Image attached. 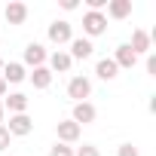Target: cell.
Masks as SVG:
<instances>
[{
    "mask_svg": "<svg viewBox=\"0 0 156 156\" xmlns=\"http://www.w3.org/2000/svg\"><path fill=\"white\" fill-rule=\"evenodd\" d=\"M49 40H52L55 46H61V43H70V40H73V34H70V25H67V22H52V25H49Z\"/></svg>",
    "mask_w": 156,
    "mask_h": 156,
    "instance_id": "obj_6",
    "label": "cell"
},
{
    "mask_svg": "<svg viewBox=\"0 0 156 156\" xmlns=\"http://www.w3.org/2000/svg\"><path fill=\"white\" fill-rule=\"evenodd\" d=\"M0 73H3V61H0Z\"/></svg>",
    "mask_w": 156,
    "mask_h": 156,
    "instance_id": "obj_24",
    "label": "cell"
},
{
    "mask_svg": "<svg viewBox=\"0 0 156 156\" xmlns=\"http://www.w3.org/2000/svg\"><path fill=\"white\" fill-rule=\"evenodd\" d=\"M129 49L138 55V52H150V34L144 31V28H138L135 34H132V43H129Z\"/></svg>",
    "mask_w": 156,
    "mask_h": 156,
    "instance_id": "obj_9",
    "label": "cell"
},
{
    "mask_svg": "<svg viewBox=\"0 0 156 156\" xmlns=\"http://www.w3.org/2000/svg\"><path fill=\"white\" fill-rule=\"evenodd\" d=\"M3 16H6L9 25H25V19H28V6L22 3V0H12V3L3 9Z\"/></svg>",
    "mask_w": 156,
    "mask_h": 156,
    "instance_id": "obj_7",
    "label": "cell"
},
{
    "mask_svg": "<svg viewBox=\"0 0 156 156\" xmlns=\"http://www.w3.org/2000/svg\"><path fill=\"white\" fill-rule=\"evenodd\" d=\"M43 61H46V49H43L40 43H31V46L25 49V64H31V67H43Z\"/></svg>",
    "mask_w": 156,
    "mask_h": 156,
    "instance_id": "obj_8",
    "label": "cell"
},
{
    "mask_svg": "<svg viewBox=\"0 0 156 156\" xmlns=\"http://www.w3.org/2000/svg\"><path fill=\"white\" fill-rule=\"evenodd\" d=\"M3 113H6V107H3V101H0V126H3Z\"/></svg>",
    "mask_w": 156,
    "mask_h": 156,
    "instance_id": "obj_23",
    "label": "cell"
},
{
    "mask_svg": "<svg viewBox=\"0 0 156 156\" xmlns=\"http://www.w3.org/2000/svg\"><path fill=\"white\" fill-rule=\"evenodd\" d=\"M9 138H12V135L6 132V126H0V150H6V147H9Z\"/></svg>",
    "mask_w": 156,
    "mask_h": 156,
    "instance_id": "obj_21",
    "label": "cell"
},
{
    "mask_svg": "<svg viewBox=\"0 0 156 156\" xmlns=\"http://www.w3.org/2000/svg\"><path fill=\"white\" fill-rule=\"evenodd\" d=\"M83 31H86L89 37L104 34V31H107V16H104V12H92V9H89V12L83 16Z\"/></svg>",
    "mask_w": 156,
    "mask_h": 156,
    "instance_id": "obj_2",
    "label": "cell"
},
{
    "mask_svg": "<svg viewBox=\"0 0 156 156\" xmlns=\"http://www.w3.org/2000/svg\"><path fill=\"white\" fill-rule=\"evenodd\" d=\"M31 129H34V119L28 116V113H12L9 116V126H6V132L9 135H31Z\"/></svg>",
    "mask_w": 156,
    "mask_h": 156,
    "instance_id": "obj_3",
    "label": "cell"
},
{
    "mask_svg": "<svg viewBox=\"0 0 156 156\" xmlns=\"http://www.w3.org/2000/svg\"><path fill=\"white\" fill-rule=\"evenodd\" d=\"M132 12V0H110L107 3V16L110 19H126Z\"/></svg>",
    "mask_w": 156,
    "mask_h": 156,
    "instance_id": "obj_12",
    "label": "cell"
},
{
    "mask_svg": "<svg viewBox=\"0 0 156 156\" xmlns=\"http://www.w3.org/2000/svg\"><path fill=\"white\" fill-rule=\"evenodd\" d=\"M70 58H89L92 55V43L86 40V37H76V40H70V52H67Z\"/></svg>",
    "mask_w": 156,
    "mask_h": 156,
    "instance_id": "obj_11",
    "label": "cell"
},
{
    "mask_svg": "<svg viewBox=\"0 0 156 156\" xmlns=\"http://www.w3.org/2000/svg\"><path fill=\"white\" fill-rule=\"evenodd\" d=\"M116 156H138V147H135V144H122Z\"/></svg>",
    "mask_w": 156,
    "mask_h": 156,
    "instance_id": "obj_20",
    "label": "cell"
},
{
    "mask_svg": "<svg viewBox=\"0 0 156 156\" xmlns=\"http://www.w3.org/2000/svg\"><path fill=\"white\" fill-rule=\"evenodd\" d=\"M70 64H73V58H70L67 52H55V55H52V70H55V73H67Z\"/></svg>",
    "mask_w": 156,
    "mask_h": 156,
    "instance_id": "obj_16",
    "label": "cell"
},
{
    "mask_svg": "<svg viewBox=\"0 0 156 156\" xmlns=\"http://www.w3.org/2000/svg\"><path fill=\"white\" fill-rule=\"evenodd\" d=\"M73 156H101V153H98V147H95V144H83Z\"/></svg>",
    "mask_w": 156,
    "mask_h": 156,
    "instance_id": "obj_18",
    "label": "cell"
},
{
    "mask_svg": "<svg viewBox=\"0 0 156 156\" xmlns=\"http://www.w3.org/2000/svg\"><path fill=\"white\" fill-rule=\"evenodd\" d=\"M113 61H116V67H135V64H138V55H135V52L129 49V43H126V46L116 49V58H113Z\"/></svg>",
    "mask_w": 156,
    "mask_h": 156,
    "instance_id": "obj_14",
    "label": "cell"
},
{
    "mask_svg": "<svg viewBox=\"0 0 156 156\" xmlns=\"http://www.w3.org/2000/svg\"><path fill=\"white\" fill-rule=\"evenodd\" d=\"M6 95V83H3V76H0V98Z\"/></svg>",
    "mask_w": 156,
    "mask_h": 156,
    "instance_id": "obj_22",
    "label": "cell"
},
{
    "mask_svg": "<svg viewBox=\"0 0 156 156\" xmlns=\"http://www.w3.org/2000/svg\"><path fill=\"white\" fill-rule=\"evenodd\" d=\"M3 83H22L25 80V64H19V61H12V64H3Z\"/></svg>",
    "mask_w": 156,
    "mask_h": 156,
    "instance_id": "obj_10",
    "label": "cell"
},
{
    "mask_svg": "<svg viewBox=\"0 0 156 156\" xmlns=\"http://www.w3.org/2000/svg\"><path fill=\"white\" fill-rule=\"evenodd\" d=\"M116 70H119V67H116V61H113V58H101V61L95 64V73L101 76V80H113Z\"/></svg>",
    "mask_w": 156,
    "mask_h": 156,
    "instance_id": "obj_15",
    "label": "cell"
},
{
    "mask_svg": "<svg viewBox=\"0 0 156 156\" xmlns=\"http://www.w3.org/2000/svg\"><path fill=\"white\" fill-rule=\"evenodd\" d=\"M67 95L73 98V104H83L92 95V83L86 80V76H73V80L67 83Z\"/></svg>",
    "mask_w": 156,
    "mask_h": 156,
    "instance_id": "obj_1",
    "label": "cell"
},
{
    "mask_svg": "<svg viewBox=\"0 0 156 156\" xmlns=\"http://www.w3.org/2000/svg\"><path fill=\"white\" fill-rule=\"evenodd\" d=\"M49 156H73V150H70L67 144H55V147L49 150Z\"/></svg>",
    "mask_w": 156,
    "mask_h": 156,
    "instance_id": "obj_19",
    "label": "cell"
},
{
    "mask_svg": "<svg viewBox=\"0 0 156 156\" xmlns=\"http://www.w3.org/2000/svg\"><path fill=\"white\" fill-rule=\"evenodd\" d=\"M95 116H98V110H95L89 101H83V104H73V116H70V119H73L76 126H80V129H83V126L95 122Z\"/></svg>",
    "mask_w": 156,
    "mask_h": 156,
    "instance_id": "obj_4",
    "label": "cell"
},
{
    "mask_svg": "<svg viewBox=\"0 0 156 156\" xmlns=\"http://www.w3.org/2000/svg\"><path fill=\"white\" fill-rule=\"evenodd\" d=\"M31 83H34V89H49V83H52V70H49L46 64H43V67H34Z\"/></svg>",
    "mask_w": 156,
    "mask_h": 156,
    "instance_id": "obj_13",
    "label": "cell"
},
{
    "mask_svg": "<svg viewBox=\"0 0 156 156\" xmlns=\"http://www.w3.org/2000/svg\"><path fill=\"white\" fill-rule=\"evenodd\" d=\"M55 132H58V144H73L76 138H80V126H76L73 119H64V122H58L55 126Z\"/></svg>",
    "mask_w": 156,
    "mask_h": 156,
    "instance_id": "obj_5",
    "label": "cell"
},
{
    "mask_svg": "<svg viewBox=\"0 0 156 156\" xmlns=\"http://www.w3.org/2000/svg\"><path fill=\"white\" fill-rule=\"evenodd\" d=\"M3 107H9V113H25V110H28V98L16 92V95H9V98L3 101Z\"/></svg>",
    "mask_w": 156,
    "mask_h": 156,
    "instance_id": "obj_17",
    "label": "cell"
}]
</instances>
